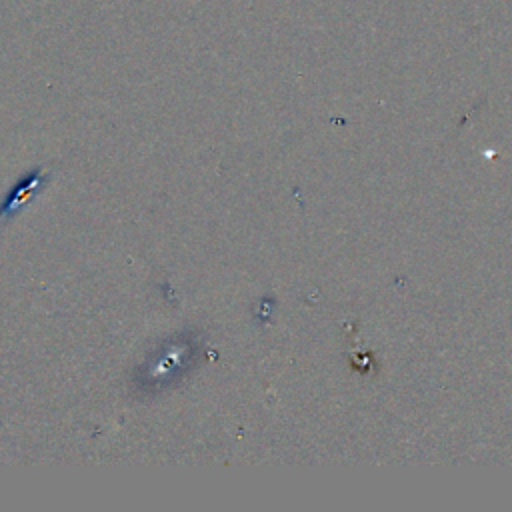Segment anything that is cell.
Here are the masks:
<instances>
[{
  "label": "cell",
  "instance_id": "cell-1",
  "mask_svg": "<svg viewBox=\"0 0 512 512\" xmlns=\"http://www.w3.org/2000/svg\"><path fill=\"white\" fill-rule=\"evenodd\" d=\"M36 184H38V176H36V174H34L32 178H26V180L18 186V190L14 188V194L6 200V204L2 206V210H0V212H2V214H4V212H12L16 206H20V204L28 198L30 190H34V188H36Z\"/></svg>",
  "mask_w": 512,
  "mask_h": 512
}]
</instances>
